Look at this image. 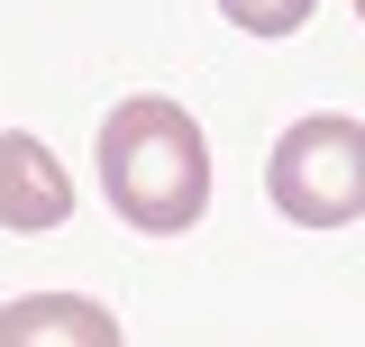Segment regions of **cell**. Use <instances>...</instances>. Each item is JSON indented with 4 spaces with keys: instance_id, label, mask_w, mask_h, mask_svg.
I'll return each instance as SVG.
<instances>
[{
    "instance_id": "cell-3",
    "label": "cell",
    "mask_w": 365,
    "mask_h": 347,
    "mask_svg": "<svg viewBox=\"0 0 365 347\" xmlns=\"http://www.w3.org/2000/svg\"><path fill=\"white\" fill-rule=\"evenodd\" d=\"M73 219V183L55 165V146L28 129H0V228H19V238H46V228H64Z\"/></svg>"
},
{
    "instance_id": "cell-5",
    "label": "cell",
    "mask_w": 365,
    "mask_h": 347,
    "mask_svg": "<svg viewBox=\"0 0 365 347\" xmlns=\"http://www.w3.org/2000/svg\"><path fill=\"white\" fill-rule=\"evenodd\" d=\"M220 9L237 19V28H247V37H292V28L311 19L319 0H220Z\"/></svg>"
},
{
    "instance_id": "cell-4",
    "label": "cell",
    "mask_w": 365,
    "mask_h": 347,
    "mask_svg": "<svg viewBox=\"0 0 365 347\" xmlns=\"http://www.w3.org/2000/svg\"><path fill=\"white\" fill-rule=\"evenodd\" d=\"M0 347H119L110 302L83 293H28V302H0Z\"/></svg>"
},
{
    "instance_id": "cell-2",
    "label": "cell",
    "mask_w": 365,
    "mask_h": 347,
    "mask_svg": "<svg viewBox=\"0 0 365 347\" xmlns=\"http://www.w3.org/2000/svg\"><path fill=\"white\" fill-rule=\"evenodd\" d=\"M265 192L292 228H347V219H365V119H347V110L292 119L265 156Z\"/></svg>"
},
{
    "instance_id": "cell-6",
    "label": "cell",
    "mask_w": 365,
    "mask_h": 347,
    "mask_svg": "<svg viewBox=\"0 0 365 347\" xmlns=\"http://www.w3.org/2000/svg\"><path fill=\"white\" fill-rule=\"evenodd\" d=\"M356 19H365V0H356Z\"/></svg>"
},
{
    "instance_id": "cell-1",
    "label": "cell",
    "mask_w": 365,
    "mask_h": 347,
    "mask_svg": "<svg viewBox=\"0 0 365 347\" xmlns=\"http://www.w3.org/2000/svg\"><path fill=\"white\" fill-rule=\"evenodd\" d=\"M101 192L146 238L201 228V211H210V137H201V119L165 91L119 101L101 119Z\"/></svg>"
}]
</instances>
